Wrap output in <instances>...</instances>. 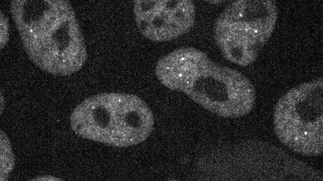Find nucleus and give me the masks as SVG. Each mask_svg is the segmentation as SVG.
<instances>
[{
    "label": "nucleus",
    "mask_w": 323,
    "mask_h": 181,
    "mask_svg": "<svg viewBox=\"0 0 323 181\" xmlns=\"http://www.w3.org/2000/svg\"><path fill=\"white\" fill-rule=\"evenodd\" d=\"M273 126L278 139L291 150L308 156L323 149V81L302 83L284 94L276 103Z\"/></svg>",
    "instance_id": "obj_5"
},
{
    "label": "nucleus",
    "mask_w": 323,
    "mask_h": 181,
    "mask_svg": "<svg viewBox=\"0 0 323 181\" xmlns=\"http://www.w3.org/2000/svg\"><path fill=\"white\" fill-rule=\"evenodd\" d=\"M78 136L108 145L126 147L141 143L151 133L152 112L138 96L125 93H102L79 104L70 117Z\"/></svg>",
    "instance_id": "obj_3"
},
{
    "label": "nucleus",
    "mask_w": 323,
    "mask_h": 181,
    "mask_svg": "<svg viewBox=\"0 0 323 181\" xmlns=\"http://www.w3.org/2000/svg\"><path fill=\"white\" fill-rule=\"evenodd\" d=\"M133 13L139 32L156 42L174 40L188 33L195 20V6L190 0H137Z\"/></svg>",
    "instance_id": "obj_6"
},
{
    "label": "nucleus",
    "mask_w": 323,
    "mask_h": 181,
    "mask_svg": "<svg viewBox=\"0 0 323 181\" xmlns=\"http://www.w3.org/2000/svg\"><path fill=\"white\" fill-rule=\"evenodd\" d=\"M278 17L274 1H234L217 18L214 40L228 61L241 66L249 65L272 36Z\"/></svg>",
    "instance_id": "obj_4"
},
{
    "label": "nucleus",
    "mask_w": 323,
    "mask_h": 181,
    "mask_svg": "<svg viewBox=\"0 0 323 181\" xmlns=\"http://www.w3.org/2000/svg\"><path fill=\"white\" fill-rule=\"evenodd\" d=\"M10 10L25 51L36 66L58 76L82 68L87 52L69 1L14 0Z\"/></svg>",
    "instance_id": "obj_2"
},
{
    "label": "nucleus",
    "mask_w": 323,
    "mask_h": 181,
    "mask_svg": "<svg viewBox=\"0 0 323 181\" xmlns=\"http://www.w3.org/2000/svg\"><path fill=\"white\" fill-rule=\"evenodd\" d=\"M9 21L7 18L1 13V47L3 48L9 40Z\"/></svg>",
    "instance_id": "obj_8"
},
{
    "label": "nucleus",
    "mask_w": 323,
    "mask_h": 181,
    "mask_svg": "<svg viewBox=\"0 0 323 181\" xmlns=\"http://www.w3.org/2000/svg\"><path fill=\"white\" fill-rule=\"evenodd\" d=\"M15 165V158L9 139L2 130L1 132L0 180H7Z\"/></svg>",
    "instance_id": "obj_7"
},
{
    "label": "nucleus",
    "mask_w": 323,
    "mask_h": 181,
    "mask_svg": "<svg viewBox=\"0 0 323 181\" xmlns=\"http://www.w3.org/2000/svg\"><path fill=\"white\" fill-rule=\"evenodd\" d=\"M154 71L164 86L184 94L221 117H243L254 106L255 89L249 78L217 63L196 48L183 47L170 52L157 61Z\"/></svg>",
    "instance_id": "obj_1"
},
{
    "label": "nucleus",
    "mask_w": 323,
    "mask_h": 181,
    "mask_svg": "<svg viewBox=\"0 0 323 181\" xmlns=\"http://www.w3.org/2000/svg\"><path fill=\"white\" fill-rule=\"evenodd\" d=\"M37 180H60L58 179L57 177L52 176L50 175H43L41 176H39L38 177L36 178L35 179Z\"/></svg>",
    "instance_id": "obj_9"
}]
</instances>
